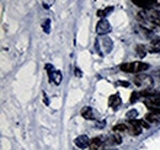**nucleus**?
Wrapping results in <instances>:
<instances>
[{
    "mask_svg": "<svg viewBox=\"0 0 160 150\" xmlns=\"http://www.w3.org/2000/svg\"><path fill=\"white\" fill-rule=\"evenodd\" d=\"M137 116H138V111H137V110H131V111H128V113H127V118H128L129 121L134 119Z\"/></svg>",
    "mask_w": 160,
    "mask_h": 150,
    "instance_id": "nucleus-16",
    "label": "nucleus"
},
{
    "mask_svg": "<svg viewBox=\"0 0 160 150\" xmlns=\"http://www.w3.org/2000/svg\"><path fill=\"white\" fill-rule=\"evenodd\" d=\"M46 69H48L49 72H48V75H49V79H51V81L53 82V84H56V85H59L60 81H62V74H60V72L58 70H54L53 69V67L52 65H46Z\"/></svg>",
    "mask_w": 160,
    "mask_h": 150,
    "instance_id": "nucleus-4",
    "label": "nucleus"
},
{
    "mask_svg": "<svg viewBox=\"0 0 160 150\" xmlns=\"http://www.w3.org/2000/svg\"><path fill=\"white\" fill-rule=\"evenodd\" d=\"M112 131L115 132V133L127 132V131H128V126H126V124H117V126H115V127L112 128Z\"/></svg>",
    "mask_w": 160,
    "mask_h": 150,
    "instance_id": "nucleus-14",
    "label": "nucleus"
},
{
    "mask_svg": "<svg viewBox=\"0 0 160 150\" xmlns=\"http://www.w3.org/2000/svg\"><path fill=\"white\" fill-rule=\"evenodd\" d=\"M138 97H142V96H140V92H133V94L131 95V102H134Z\"/></svg>",
    "mask_w": 160,
    "mask_h": 150,
    "instance_id": "nucleus-19",
    "label": "nucleus"
},
{
    "mask_svg": "<svg viewBox=\"0 0 160 150\" xmlns=\"http://www.w3.org/2000/svg\"><path fill=\"white\" fill-rule=\"evenodd\" d=\"M158 75H159V78H160V70H159V72H158Z\"/></svg>",
    "mask_w": 160,
    "mask_h": 150,
    "instance_id": "nucleus-24",
    "label": "nucleus"
},
{
    "mask_svg": "<svg viewBox=\"0 0 160 150\" xmlns=\"http://www.w3.org/2000/svg\"><path fill=\"white\" fill-rule=\"evenodd\" d=\"M137 52H138V56H139L140 58H143V57L147 54V49H145V47L142 46V44H138V46H137Z\"/></svg>",
    "mask_w": 160,
    "mask_h": 150,
    "instance_id": "nucleus-15",
    "label": "nucleus"
},
{
    "mask_svg": "<svg viewBox=\"0 0 160 150\" xmlns=\"http://www.w3.org/2000/svg\"><path fill=\"white\" fill-rule=\"evenodd\" d=\"M90 140L91 139H89L86 135H79L75 140H74V143H75V145L80 148V149H85V148H88L89 145H90Z\"/></svg>",
    "mask_w": 160,
    "mask_h": 150,
    "instance_id": "nucleus-8",
    "label": "nucleus"
},
{
    "mask_svg": "<svg viewBox=\"0 0 160 150\" xmlns=\"http://www.w3.org/2000/svg\"><path fill=\"white\" fill-rule=\"evenodd\" d=\"M134 2V5L139 6V8H143V9H149L153 4L150 0H132Z\"/></svg>",
    "mask_w": 160,
    "mask_h": 150,
    "instance_id": "nucleus-12",
    "label": "nucleus"
},
{
    "mask_svg": "<svg viewBox=\"0 0 160 150\" xmlns=\"http://www.w3.org/2000/svg\"><path fill=\"white\" fill-rule=\"evenodd\" d=\"M111 10H112V8H108V9H105V10H99V11H98V15L101 16V18H102V16H106V15L108 14L107 11H111Z\"/></svg>",
    "mask_w": 160,
    "mask_h": 150,
    "instance_id": "nucleus-18",
    "label": "nucleus"
},
{
    "mask_svg": "<svg viewBox=\"0 0 160 150\" xmlns=\"http://www.w3.org/2000/svg\"><path fill=\"white\" fill-rule=\"evenodd\" d=\"M108 105H110V107H112L113 110L118 108V106L121 105V97L118 95H112V96L108 98Z\"/></svg>",
    "mask_w": 160,
    "mask_h": 150,
    "instance_id": "nucleus-10",
    "label": "nucleus"
},
{
    "mask_svg": "<svg viewBox=\"0 0 160 150\" xmlns=\"http://www.w3.org/2000/svg\"><path fill=\"white\" fill-rule=\"evenodd\" d=\"M144 105L150 110H159L160 108V96L155 97H148L144 100Z\"/></svg>",
    "mask_w": 160,
    "mask_h": 150,
    "instance_id": "nucleus-5",
    "label": "nucleus"
},
{
    "mask_svg": "<svg viewBox=\"0 0 160 150\" xmlns=\"http://www.w3.org/2000/svg\"><path fill=\"white\" fill-rule=\"evenodd\" d=\"M81 116H82L85 119H89V121H91V119H94V118H95L92 108H91V107H89V106H85V107H82V108H81Z\"/></svg>",
    "mask_w": 160,
    "mask_h": 150,
    "instance_id": "nucleus-9",
    "label": "nucleus"
},
{
    "mask_svg": "<svg viewBox=\"0 0 160 150\" xmlns=\"http://www.w3.org/2000/svg\"><path fill=\"white\" fill-rule=\"evenodd\" d=\"M149 68L148 64L145 63H142V62H132V63H124V64H121L120 69L122 72H126V73H139L143 70H147Z\"/></svg>",
    "mask_w": 160,
    "mask_h": 150,
    "instance_id": "nucleus-1",
    "label": "nucleus"
},
{
    "mask_svg": "<svg viewBox=\"0 0 160 150\" xmlns=\"http://www.w3.org/2000/svg\"><path fill=\"white\" fill-rule=\"evenodd\" d=\"M111 31V25L110 22L106 19H101L98 22V26H96V32L98 35H106Z\"/></svg>",
    "mask_w": 160,
    "mask_h": 150,
    "instance_id": "nucleus-3",
    "label": "nucleus"
},
{
    "mask_svg": "<svg viewBox=\"0 0 160 150\" xmlns=\"http://www.w3.org/2000/svg\"><path fill=\"white\" fill-rule=\"evenodd\" d=\"M128 131H131V134H133V135H139L142 133V126H140L139 121H134V119L129 121Z\"/></svg>",
    "mask_w": 160,
    "mask_h": 150,
    "instance_id": "nucleus-7",
    "label": "nucleus"
},
{
    "mask_svg": "<svg viewBox=\"0 0 160 150\" xmlns=\"http://www.w3.org/2000/svg\"><path fill=\"white\" fill-rule=\"evenodd\" d=\"M106 144H110V145H117L122 143V138H121L118 134H115V135H111L107 138V142H105Z\"/></svg>",
    "mask_w": 160,
    "mask_h": 150,
    "instance_id": "nucleus-11",
    "label": "nucleus"
},
{
    "mask_svg": "<svg viewBox=\"0 0 160 150\" xmlns=\"http://www.w3.org/2000/svg\"><path fill=\"white\" fill-rule=\"evenodd\" d=\"M153 5H157V6H160V0H150Z\"/></svg>",
    "mask_w": 160,
    "mask_h": 150,
    "instance_id": "nucleus-20",
    "label": "nucleus"
},
{
    "mask_svg": "<svg viewBox=\"0 0 160 150\" xmlns=\"http://www.w3.org/2000/svg\"><path fill=\"white\" fill-rule=\"evenodd\" d=\"M157 26H158V27H160V20H159V22L157 23Z\"/></svg>",
    "mask_w": 160,
    "mask_h": 150,
    "instance_id": "nucleus-23",
    "label": "nucleus"
},
{
    "mask_svg": "<svg viewBox=\"0 0 160 150\" xmlns=\"http://www.w3.org/2000/svg\"><path fill=\"white\" fill-rule=\"evenodd\" d=\"M153 112H154V113H157V114H159V116H160V108H159V110H154Z\"/></svg>",
    "mask_w": 160,
    "mask_h": 150,
    "instance_id": "nucleus-22",
    "label": "nucleus"
},
{
    "mask_svg": "<svg viewBox=\"0 0 160 150\" xmlns=\"http://www.w3.org/2000/svg\"><path fill=\"white\" fill-rule=\"evenodd\" d=\"M152 44L155 47V48H158L160 51V38L159 37H154L152 39Z\"/></svg>",
    "mask_w": 160,
    "mask_h": 150,
    "instance_id": "nucleus-17",
    "label": "nucleus"
},
{
    "mask_svg": "<svg viewBox=\"0 0 160 150\" xmlns=\"http://www.w3.org/2000/svg\"><path fill=\"white\" fill-rule=\"evenodd\" d=\"M118 85H123V86H128V82H118Z\"/></svg>",
    "mask_w": 160,
    "mask_h": 150,
    "instance_id": "nucleus-21",
    "label": "nucleus"
},
{
    "mask_svg": "<svg viewBox=\"0 0 160 150\" xmlns=\"http://www.w3.org/2000/svg\"><path fill=\"white\" fill-rule=\"evenodd\" d=\"M105 144H106V143L101 139L100 137H96V138H92V139L90 140L89 148H90V150H103Z\"/></svg>",
    "mask_w": 160,
    "mask_h": 150,
    "instance_id": "nucleus-6",
    "label": "nucleus"
},
{
    "mask_svg": "<svg viewBox=\"0 0 160 150\" xmlns=\"http://www.w3.org/2000/svg\"><path fill=\"white\" fill-rule=\"evenodd\" d=\"M134 84L139 88H143V89H148L150 88L153 84H154V80L150 75L148 74H139L137 76H134Z\"/></svg>",
    "mask_w": 160,
    "mask_h": 150,
    "instance_id": "nucleus-2",
    "label": "nucleus"
},
{
    "mask_svg": "<svg viewBox=\"0 0 160 150\" xmlns=\"http://www.w3.org/2000/svg\"><path fill=\"white\" fill-rule=\"evenodd\" d=\"M145 121H148L149 124H150V123H157V122L159 121V117H158L157 113H154V112L148 113V114L145 116Z\"/></svg>",
    "mask_w": 160,
    "mask_h": 150,
    "instance_id": "nucleus-13",
    "label": "nucleus"
}]
</instances>
